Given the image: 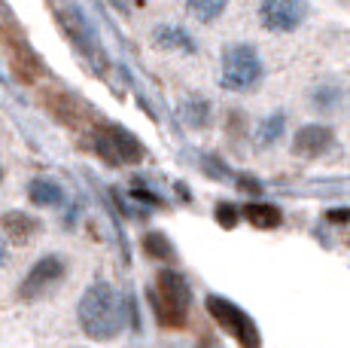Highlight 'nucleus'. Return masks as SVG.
<instances>
[{
	"label": "nucleus",
	"instance_id": "6e6552de",
	"mask_svg": "<svg viewBox=\"0 0 350 348\" xmlns=\"http://www.w3.org/2000/svg\"><path fill=\"white\" fill-rule=\"evenodd\" d=\"M67 278V260L62 253H46L28 269V275L18 284V297L22 299H37L46 297L52 287H58Z\"/></svg>",
	"mask_w": 350,
	"mask_h": 348
},
{
	"label": "nucleus",
	"instance_id": "b1692460",
	"mask_svg": "<svg viewBox=\"0 0 350 348\" xmlns=\"http://www.w3.org/2000/svg\"><path fill=\"white\" fill-rule=\"evenodd\" d=\"M6 260H10V242H6V238L0 236V269L6 266Z\"/></svg>",
	"mask_w": 350,
	"mask_h": 348
},
{
	"label": "nucleus",
	"instance_id": "5701e85b",
	"mask_svg": "<svg viewBox=\"0 0 350 348\" xmlns=\"http://www.w3.org/2000/svg\"><path fill=\"white\" fill-rule=\"evenodd\" d=\"M329 220H332V223H347L350 211L347 208H335V211H329Z\"/></svg>",
	"mask_w": 350,
	"mask_h": 348
},
{
	"label": "nucleus",
	"instance_id": "f03ea898",
	"mask_svg": "<svg viewBox=\"0 0 350 348\" xmlns=\"http://www.w3.org/2000/svg\"><path fill=\"white\" fill-rule=\"evenodd\" d=\"M146 297H150V306H152L159 327H165V330H183L186 321H189L192 287L177 269H159V275L152 281Z\"/></svg>",
	"mask_w": 350,
	"mask_h": 348
},
{
	"label": "nucleus",
	"instance_id": "4be33fe9",
	"mask_svg": "<svg viewBox=\"0 0 350 348\" xmlns=\"http://www.w3.org/2000/svg\"><path fill=\"white\" fill-rule=\"evenodd\" d=\"M131 196L134 199H140V202H146V205H165V199L156 196V192H150V186L144 184V180H131Z\"/></svg>",
	"mask_w": 350,
	"mask_h": 348
},
{
	"label": "nucleus",
	"instance_id": "0eeeda50",
	"mask_svg": "<svg viewBox=\"0 0 350 348\" xmlns=\"http://www.w3.org/2000/svg\"><path fill=\"white\" fill-rule=\"evenodd\" d=\"M40 104H43V110L49 113L58 125L79 129V132H85V135H89L92 125L98 123V113L79 95H73L70 89H43L40 92Z\"/></svg>",
	"mask_w": 350,
	"mask_h": 348
},
{
	"label": "nucleus",
	"instance_id": "f257e3e1",
	"mask_svg": "<svg viewBox=\"0 0 350 348\" xmlns=\"http://www.w3.org/2000/svg\"><path fill=\"white\" fill-rule=\"evenodd\" d=\"M125 309H128V303L110 281H95L79 297V306H77L79 330L92 343H110V339H116L122 333Z\"/></svg>",
	"mask_w": 350,
	"mask_h": 348
},
{
	"label": "nucleus",
	"instance_id": "20e7f679",
	"mask_svg": "<svg viewBox=\"0 0 350 348\" xmlns=\"http://www.w3.org/2000/svg\"><path fill=\"white\" fill-rule=\"evenodd\" d=\"M265 79V62H262L259 49L253 43H228L219 55V86L234 95H247L256 92Z\"/></svg>",
	"mask_w": 350,
	"mask_h": 348
},
{
	"label": "nucleus",
	"instance_id": "7ed1b4c3",
	"mask_svg": "<svg viewBox=\"0 0 350 348\" xmlns=\"http://www.w3.org/2000/svg\"><path fill=\"white\" fill-rule=\"evenodd\" d=\"M0 43H3V52L10 58V71L18 83L37 86L46 77V62L33 52L28 34H25L22 25L16 22V16L3 3H0Z\"/></svg>",
	"mask_w": 350,
	"mask_h": 348
},
{
	"label": "nucleus",
	"instance_id": "aec40b11",
	"mask_svg": "<svg viewBox=\"0 0 350 348\" xmlns=\"http://www.w3.org/2000/svg\"><path fill=\"white\" fill-rule=\"evenodd\" d=\"M144 253L150 260H159V263H171L174 260V247L167 242V236L161 232H146L144 236Z\"/></svg>",
	"mask_w": 350,
	"mask_h": 348
},
{
	"label": "nucleus",
	"instance_id": "bb28decb",
	"mask_svg": "<svg viewBox=\"0 0 350 348\" xmlns=\"http://www.w3.org/2000/svg\"><path fill=\"white\" fill-rule=\"evenodd\" d=\"M345 3H350V0H345Z\"/></svg>",
	"mask_w": 350,
	"mask_h": 348
},
{
	"label": "nucleus",
	"instance_id": "ddd939ff",
	"mask_svg": "<svg viewBox=\"0 0 350 348\" xmlns=\"http://www.w3.org/2000/svg\"><path fill=\"white\" fill-rule=\"evenodd\" d=\"M152 43H156L159 49L183 52V55H195V52H198L195 37L186 28H180V25H159V28L152 31Z\"/></svg>",
	"mask_w": 350,
	"mask_h": 348
},
{
	"label": "nucleus",
	"instance_id": "39448f33",
	"mask_svg": "<svg viewBox=\"0 0 350 348\" xmlns=\"http://www.w3.org/2000/svg\"><path fill=\"white\" fill-rule=\"evenodd\" d=\"M89 144L95 150V156L100 162H107L110 169H122V165H140L146 156L144 144H140L137 135H131L122 125L113 123H98L92 125L89 132Z\"/></svg>",
	"mask_w": 350,
	"mask_h": 348
},
{
	"label": "nucleus",
	"instance_id": "9d476101",
	"mask_svg": "<svg viewBox=\"0 0 350 348\" xmlns=\"http://www.w3.org/2000/svg\"><path fill=\"white\" fill-rule=\"evenodd\" d=\"M55 22H58V28L64 31V37L70 40V43L77 46L79 52H85V55H92V58L100 55L98 34H95L92 22L85 18V12L79 10V6H73V3L55 6Z\"/></svg>",
	"mask_w": 350,
	"mask_h": 348
},
{
	"label": "nucleus",
	"instance_id": "9b49d317",
	"mask_svg": "<svg viewBox=\"0 0 350 348\" xmlns=\"http://www.w3.org/2000/svg\"><path fill=\"white\" fill-rule=\"evenodd\" d=\"M335 144V132L323 123H305L293 135V153L301 159H320Z\"/></svg>",
	"mask_w": 350,
	"mask_h": 348
},
{
	"label": "nucleus",
	"instance_id": "1a4fd4ad",
	"mask_svg": "<svg viewBox=\"0 0 350 348\" xmlns=\"http://www.w3.org/2000/svg\"><path fill=\"white\" fill-rule=\"evenodd\" d=\"M308 18V0H259V25L271 34H293Z\"/></svg>",
	"mask_w": 350,
	"mask_h": 348
},
{
	"label": "nucleus",
	"instance_id": "a878e982",
	"mask_svg": "<svg viewBox=\"0 0 350 348\" xmlns=\"http://www.w3.org/2000/svg\"><path fill=\"white\" fill-rule=\"evenodd\" d=\"M0 180H3V169H0Z\"/></svg>",
	"mask_w": 350,
	"mask_h": 348
},
{
	"label": "nucleus",
	"instance_id": "f3484780",
	"mask_svg": "<svg viewBox=\"0 0 350 348\" xmlns=\"http://www.w3.org/2000/svg\"><path fill=\"white\" fill-rule=\"evenodd\" d=\"M211 113H213L211 101L201 95H192L180 104V116H183V123L189 125V129H207V125H211Z\"/></svg>",
	"mask_w": 350,
	"mask_h": 348
},
{
	"label": "nucleus",
	"instance_id": "4468645a",
	"mask_svg": "<svg viewBox=\"0 0 350 348\" xmlns=\"http://www.w3.org/2000/svg\"><path fill=\"white\" fill-rule=\"evenodd\" d=\"M67 199L64 186L52 177H33L28 184V202L33 208H62Z\"/></svg>",
	"mask_w": 350,
	"mask_h": 348
},
{
	"label": "nucleus",
	"instance_id": "f8f14e48",
	"mask_svg": "<svg viewBox=\"0 0 350 348\" xmlns=\"http://www.w3.org/2000/svg\"><path fill=\"white\" fill-rule=\"evenodd\" d=\"M40 229H43V223L28 211L12 208V211L0 214V232H3V238L12 242V245H28Z\"/></svg>",
	"mask_w": 350,
	"mask_h": 348
},
{
	"label": "nucleus",
	"instance_id": "423d86ee",
	"mask_svg": "<svg viewBox=\"0 0 350 348\" xmlns=\"http://www.w3.org/2000/svg\"><path fill=\"white\" fill-rule=\"evenodd\" d=\"M204 306H207V314L217 321L219 330H223L226 336H232L241 348H262L259 327H256V321L241 309V306H234L232 299H226V297H217V293H211V297L204 299Z\"/></svg>",
	"mask_w": 350,
	"mask_h": 348
},
{
	"label": "nucleus",
	"instance_id": "2eb2a0df",
	"mask_svg": "<svg viewBox=\"0 0 350 348\" xmlns=\"http://www.w3.org/2000/svg\"><path fill=\"white\" fill-rule=\"evenodd\" d=\"M241 217H244L247 223H253L256 229H278V226L284 223V214H280V208L265 205V202L244 205V208H241Z\"/></svg>",
	"mask_w": 350,
	"mask_h": 348
},
{
	"label": "nucleus",
	"instance_id": "a211bd4d",
	"mask_svg": "<svg viewBox=\"0 0 350 348\" xmlns=\"http://www.w3.org/2000/svg\"><path fill=\"white\" fill-rule=\"evenodd\" d=\"M226 6H228V0H186V10L201 25H213L226 12Z\"/></svg>",
	"mask_w": 350,
	"mask_h": 348
},
{
	"label": "nucleus",
	"instance_id": "393cba45",
	"mask_svg": "<svg viewBox=\"0 0 350 348\" xmlns=\"http://www.w3.org/2000/svg\"><path fill=\"white\" fill-rule=\"evenodd\" d=\"M113 3H116L119 10H128V3H125V0H113Z\"/></svg>",
	"mask_w": 350,
	"mask_h": 348
},
{
	"label": "nucleus",
	"instance_id": "dca6fc26",
	"mask_svg": "<svg viewBox=\"0 0 350 348\" xmlns=\"http://www.w3.org/2000/svg\"><path fill=\"white\" fill-rule=\"evenodd\" d=\"M286 132V113L274 110L268 116H262V123L256 125V144L259 147H274Z\"/></svg>",
	"mask_w": 350,
	"mask_h": 348
},
{
	"label": "nucleus",
	"instance_id": "412c9836",
	"mask_svg": "<svg viewBox=\"0 0 350 348\" xmlns=\"http://www.w3.org/2000/svg\"><path fill=\"white\" fill-rule=\"evenodd\" d=\"M213 214H217V223L223 226V229H234V226L241 223V208H234L232 202H219L217 208H213Z\"/></svg>",
	"mask_w": 350,
	"mask_h": 348
},
{
	"label": "nucleus",
	"instance_id": "6ab92c4d",
	"mask_svg": "<svg viewBox=\"0 0 350 348\" xmlns=\"http://www.w3.org/2000/svg\"><path fill=\"white\" fill-rule=\"evenodd\" d=\"M341 98H345V92H341V86H335V83H320L317 89H311V104L323 113L335 110V107L341 104Z\"/></svg>",
	"mask_w": 350,
	"mask_h": 348
}]
</instances>
